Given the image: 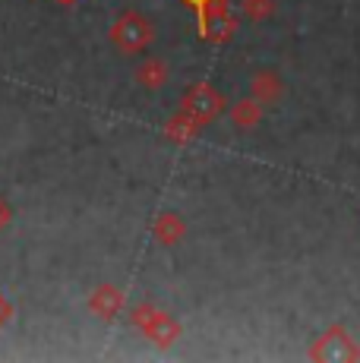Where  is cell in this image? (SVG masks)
Here are the masks:
<instances>
[{"label": "cell", "instance_id": "obj_11", "mask_svg": "<svg viewBox=\"0 0 360 363\" xmlns=\"http://www.w3.org/2000/svg\"><path fill=\"white\" fill-rule=\"evenodd\" d=\"M244 13H250L253 19H262L272 13V0H244Z\"/></svg>", "mask_w": 360, "mask_h": 363}, {"label": "cell", "instance_id": "obj_8", "mask_svg": "<svg viewBox=\"0 0 360 363\" xmlns=\"http://www.w3.org/2000/svg\"><path fill=\"white\" fill-rule=\"evenodd\" d=\"M186 6H190L193 13H196V32L199 38H206V26H209V13L215 10L218 4H225V0H184Z\"/></svg>", "mask_w": 360, "mask_h": 363}, {"label": "cell", "instance_id": "obj_10", "mask_svg": "<svg viewBox=\"0 0 360 363\" xmlns=\"http://www.w3.org/2000/svg\"><path fill=\"white\" fill-rule=\"evenodd\" d=\"M279 79H275L272 73H262V76H256L253 79V95L256 99H262V101H269V99H275L279 95Z\"/></svg>", "mask_w": 360, "mask_h": 363}, {"label": "cell", "instance_id": "obj_5", "mask_svg": "<svg viewBox=\"0 0 360 363\" xmlns=\"http://www.w3.org/2000/svg\"><path fill=\"white\" fill-rule=\"evenodd\" d=\"M152 231H155V240L158 243L171 247V243H177L180 237H184V221H180L174 212H164L162 218L155 221V228H152Z\"/></svg>", "mask_w": 360, "mask_h": 363}, {"label": "cell", "instance_id": "obj_1", "mask_svg": "<svg viewBox=\"0 0 360 363\" xmlns=\"http://www.w3.org/2000/svg\"><path fill=\"white\" fill-rule=\"evenodd\" d=\"M152 38H155V29H152V23L140 13L127 10L120 13V16L114 19V26H111V41H114L117 51L123 54H140L145 48L152 45Z\"/></svg>", "mask_w": 360, "mask_h": 363}, {"label": "cell", "instance_id": "obj_13", "mask_svg": "<svg viewBox=\"0 0 360 363\" xmlns=\"http://www.w3.org/2000/svg\"><path fill=\"white\" fill-rule=\"evenodd\" d=\"M57 4H76V0H57Z\"/></svg>", "mask_w": 360, "mask_h": 363}, {"label": "cell", "instance_id": "obj_2", "mask_svg": "<svg viewBox=\"0 0 360 363\" xmlns=\"http://www.w3.org/2000/svg\"><path fill=\"white\" fill-rule=\"evenodd\" d=\"M130 319H133L136 329H142L145 338H152L158 347H168L171 341H177V335H180V325L174 323V319H171L168 313L155 310L152 303H140L133 313H130Z\"/></svg>", "mask_w": 360, "mask_h": 363}, {"label": "cell", "instance_id": "obj_4", "mask_svg": "<svg viewBox=\"0 0 360 363\" xmlns=\"http://www.w3.org/2000/svg\"><path fill=\"white\" fill-rule=\"evenodd\" d=\"M89 310L99 319H114L123 310V291H117L114 284H99L89 297Z\"/></svg>", "mask_w": 360, "mask_h": 363}, {"label": "cell", "instance_id": "obj_6", "mask_svg": "<svg viewBox=\"0 0 360 363\" xmlns=\"http://www.w3.org/2000/svg\"><path fill=\"white\" fill-rule=\"evenodd\" d=\"M136 82H140L142 89H162L164 82H168V69H164L162 60H145V64H140V69H136Z\"/></svg>", "mask_w": 360, "mask_h": 363}, {"label": "cell", "instance_id": "obj_9", "mask_svg": "<svg viewBox=\"0 0 360 363\" xmlns=\"http://www.w3.org/2000/svg\"><path fill=\"white\" fill-rule=\"evenodd\" d=\"M259 104L256 101H237L234 104V114H231V121L237 123V127H253L256 121H259Z\"/></svg>", "mask_w": 360, "mask_h": 363}, {"label": "cell", "instance_id": "obj_3", "mask_svg": "<svg viewBox=\"0 0 360 363\" xmlns=\"http://www.w3.org/2000/svg\"><path fill=\"white\" fill-rule=\"evenodd\" d=\"M180 111L203 127V123H212L225 111V99L212 86H190V92L180 99Z\"/></svg>", "mask_w": 360, "mask_h": 363}, {"label": "cell", "instance_id": "obj_7", "mask_svg": "<svg viewBox=\"0 0 360 363\" xmlns=\"http://www.w3.org/2000/svg\"><path fill=\"white\" fill-rule=\"evenodd\" d=\"M196 130H199V123L193 121V117H186L184 111H180L174 121L168 123V136L174 139V143H190V139L196 136Z\"/></svg>", "mask_w": 360, "mask_h": 363}, {"label": "cell", "instance_id": "obj_12", "mask_svg": "<svg viewBox=\"0 0 360 363\" xmlns=\"http://www.w3.org/2000/svg\"><path fill=\"white\" fill-rule=\"evenodd\" d=\"M10 225H13V206L0 196V234H4Z\"/></svg>", "mask_w": 360, "mask_h": 363}]
</instances>
